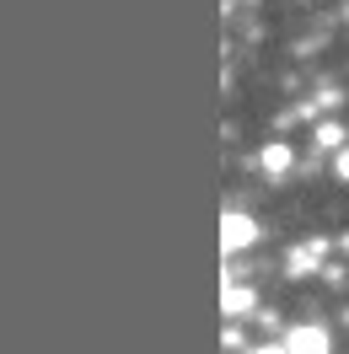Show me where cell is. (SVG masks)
<instances>
[{
    "label": "cell",
    "mask_w": 349,
    "mask_h": 354,
    "mask_svg": "<svg viewBox=\"0 0 349 354\" xmlns=\"http://www.w3.org/2000/svg\"><path fill=\"white\" fill-rule=\"evenodd\" d=\"M253 242H258V221H253V215H237V209H226V215H220V252L231 258V252H247Z\"/></svg>",
    "instance_id": "1"
},
{
    "label": "cell",
    "mask_w": 349,
    "mask_h": 354,
    "mask_svg": "<svg viewBox=\"0 0 349 354\" xmlns=\"http://www.w3.org/2000/svg\"><path fill=\"white\" fill-rule=\"evenodd\" d=\"M328 349H333V338L323 322H296L285 333V354H328Z\"/></svg>",
    "instance_id": "2"
},
{
    "label": "cell",
    "mask_w": 349,
    "mask_h": 354,
    "mask_svg": "<svg viewBox=\"0 0 349 354\" xmlns=\"http://www.w3.org/2000/svg\"><path fill=\"white\" fill-rule=\"evenodd\" d=\"M290 161H296L290 145H269V151H263V172H269V177H285V172H290Z\"/></svg>",
    "instance_id": "3"
},
{
    "label": "cell",
    "mask_w": 349,
    "mask_h": 354,
    "mask_svg": "<svg viewBox=\"0 0 349 354\" xmlns=\"http://www.w3.org/2000/svg\"><path fill=\"white\" fill-rule=\"evenodd\" d=\"M253 311V290H231L226 285V317H247Z\"/></svg>",
    "instance_id": "4"
},
{
    "label": "cell",
    "mask_w": 349,
    "mask_h": 354,
    "mask_svg": "<svg viewBox=\"0 0 349 354\" xmlns=\"http://www.w3.org/2000/svg\"><path fill=\"white\" fill-rule=\"evenodd\" d=\"M247 354H285V344H258V349H247Z\"/></svg>",
    "instance_id": "5"
},
{
    "label": "cell",
    "mask_w": 349,
    "mask_h": 354,
    "mask_svg": "<svg viewBox=\"0 0 349 354\" xmlns=\"http://www.w3.org/2000/svg\"><path fill=\"white\" fill-rule=\"evenodd\" d=\"M339 177H349V151H344V156H339Z\"/></svg>",
    "instance_id": "6"
}]
</instances>
